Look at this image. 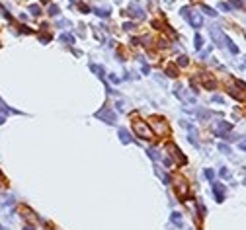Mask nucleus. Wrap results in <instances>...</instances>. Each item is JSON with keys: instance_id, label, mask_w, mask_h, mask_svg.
<instances>
[{"instance_id": "aec40b11", "label": "nucleus", "mask_w": 246, "mask_h": 230, "mask_svg": "<svg viewBox=\"0 0 246 230\" xmlns=\"http://www.w3.org/2000/svg\"><path fill=\"white\" fill-rule=\"evenodd\" d=\"M201 45H203L201 35H195V49H201Z\"/></svg>"}, {"instance_id": "1a4fd4ad", "label": "nucleus", "mask_w": 246, "mask_h": 230, "mask_svg": "<svg viewBox=\"0 0 246 230\" xmlns=\"http://www.w3.org/2000/svg\"><path fill=\"white\" fill-rule=\"evenodd\" d=\"M213 191H215V199L217 201H223L225 199V189L221 183H213Z\"/></svg>"}, {"instance_id": "bb28decb", "label": "nucleus", "mask_w": 246, "mask_h": 230, "mask_svg": "<svg viewBox=\"0 0 246 230\" xmlns=\"http://www.w3.org/2000/svg\"><path fill=\"white\" fill-rule=\"evenodd\" d=\"M24 230H33V228H31V226H25V228H24Z\"/></svg>"}, {"instance_id": "a878e982", "label": "nucleus", "mask_w": 246, "mask_h": 230, "mask_svg": "<svg viewBox=\"0 0 246 230\" xmlns=\"http://www.w3.org/2000/svg\"><path fill=\"white\" fill-rule=\"evenodd\" d=\"M0 123H4V115L2 113H0Z\"/></svg>"}, {"instance_id": "5701e85b", "label": "nucleus", "mask_w": 246, "mask_h": 230, "mask_svg": "<svg viewBox=\"0 0 246 230\" xmlns=\"http://www.w3.org/2000/svg\"><path fill=\"white\" fill-rule=\"evenodd\" d=\"M213 175H215V174H213V170L207 168V170H205V178H207V179H213Z\"/></svg>"}, {"instance_id": "20e7f679", "label": "nucleus", "mask_w": 246, "mask_h": 230, "mask_svg": "<svg viewBox=\"0 0 246 230\" xmlns=\"http://www.w3.org/2000/svg\"><path fill=\"white\" fill-rule=\"evenodd\" d=\"M96 117L102 121H106V123H115V111H111V107H102L100 111H96Z\"/></svg>"}, {"instance_id": "393cba45", "label": "nucleus", "mask_w": 246, "mask_h": 230, "mask_svg": "<svg viewBox=\"0 0 246 230\" xmlns=\"http://www.w3.org/2000/svg\"><path fill=\"white\" fill-rule=\"evenodd\" d=\"M221 175H223V178H229L231 174H229V170H225V168H223V170H221Z\"/></svg>"}, {"instance_id": "6e6552de", "label": "nucleus", "mask_w": 246, "mask_h": 230, "mask_svg": "<svg viewBox=\"0 0 246 230\" xmlns=\"http://www.w3.org/2000/svg\"><path fill=\"white\" fill-rule=\"evenodd\" d=\"M129 14H131V16H135V18H143V16H145L143 8L139 6V4H135V2H133L131 6H129Z\"/></svg>"}, {"instance_id": "4468645a", "label": "nucleus", "mask_w": 246, "mask_h": 230, "mask_svg": "<svg viewBox=\"0 0 246 230\" xmlns=\"http://www.w3.org/2000/svg\"><path fill=\"white\" fill-rule=\"evenodd\" d=\"M61 39L65 41V43H68V45H72V43H74V37H72V35H68V33H63V35H61Z\"/></svg>"}, {"instance_id": "f8f14e48", "label": "nucleus", "mask_w": 246, "mask_h": 230, "mask_svg": "<svg viewBox=\"0 0 246 230\" xmlns=\"http://www.w3.org/2000/svg\"><path fill=\"white\" fill-rule=\"evenodd\" d=\"M94 12L98 14V16H102V18H108V16H110V10L108 8H96Z\"/></svg>"}, {"instance_id": "4be33fe9", "label": "nucleus", "mask_w": 246, "mask_h": 230, "mask_svg": "<svg viewBox=\"0 0 246 230\" xmlns=\"http://www.w3.org/2000/svg\"><path fill=\"white\" fill-rule=\"evenodd\" d=\"M49 14H51V16H57V14H59V8L55 6V4H53V6H49Z\"/></svg>"}, {"instance_id": "2eb2a0df", "label": "nucleus", "mask_w": 246, "mask_h": 230, "mask_svg": "<svg viewBox=\"0 0 246 230\" xmlns=\"http://www.w3.org/2000/svg\"><path fill=\"white\" fill-rule=\"evenodd\" d=\"M90 68H92V70H94L96 74H98L100 78H104V68H102V66H98V65H92Z\"/></svg>"}, {"instance_id": "39448f33", "label": "nucleus", "mask_w": 246, "mask_h": 230, "mask_svg": "<svg viewBox=\"0 0 246 230\" xmlns=\"http://www.w3.org/2000/svg\"><path fill=\"white\" fill-rule=\"evenodd\" d=\"M231 129H233L231 123H225V121H219V123L213 125V131H215V135H219V137H225Z\"/></svg>"}, {"instance_id": "6ab92c4d", "label": "nucleus", "mask_w": 246, "mask_h": 230, "mask_svg": "<svg viewBox=\"0 0 246 230\" xmlns=\"http://www.w3.org/2000/svg\"><path fill=\"white\" fill-rule=\"evenodd\" d=\"M188 62H190L188 57H178V65L180 66H188Z\"/></svg>"}, {"instance_id": "b1692460", "label": "nucleus", "mask_w": 246, "mask_h": 230, "mask_svg": "<svg viewBox=\"0 0 246 230\" xmlns=\"http://www.w3.org/2000/svg\"><path fill=\"white\" fill-rule=\"evenodd\" d=\"M238 148H242V150H246V138H240V141H238Z\"/></svg>"}, {"instance_id": "412c9836", "label": "nucleus", "mask_w": 246, "mask_h": 230, "mask_svg": "<svg viewBox=\"0 0 246 230\" xmlns=\"http://www.w3.org/2000/svg\"><path fill=\"white\" fill-rule=\"evenodd\" d=\"M219 150H221V152H225V154H229V152H231V148H229L227 144H219Z\"/></svg>"}, {"instance_id": "0eeeda50", "label": "nucleus", "mask_w": 246, "mask_h": 230, "mask_svg": "<svg viewBox=\"0 0 246 230\" xmlns=\"http://www.w3.org/2000/svg\"><path fill=\"white\" fill-rule=\"evenodd\" d=\"M176 193H178L180 199H184V197L188 195V183H186L184 179H180V181H178V185H176Z\"/></svg>"}, {"instance_id": "ddd939ff", "label": "nucleus", "mask_w": 246, "mask_h": 230, "mask_svg": "<svg viewBox=\"0 0 246 230\" xmlns=\"http://www.w3.org/2000/svg\"><path fill=\"white\" fill-rule=\"evenodd\" d=\"M29 14L31 16H39L41 14V8L37 6V4H31V6H29Z\"/></svg>"}, {"instance_id": "dca6fc26", "label": "nucleus", "mask_w": 246, "mask_h": 230, "mask_svg": "<svg viewBox=\"0 0 246 230\" xmlns=\"http://www.w3.org/2000/svg\"><path fill=\"white\" fill-rule=\"evenodd\" d=\"M201 8H203V12H205L207 16H211V18H215V16H217V12L213 8H209V6H201Z\"/></svg>"}, {"instance_id": "f257e3e1", "label": "nucleus", "mask_w": 246, "mask_h": 230, "mask_svg": "<svg viewBox=\"0 0 246 230\" xmlns=\"http://www.w3.org/2000/svg\"><path fill=\"white\" fill-rule=\"evenodd\" d=\"M133 131L137 133V137H141V138H152L154 137V133L151 131V127L147 125L145 121H133Z\"/></svg>"}, {"instance_id": "7ed1b4c3", "label": "nucleus", "mask_w": 246, "mask_h": 230, "mask_svg": "<svg viewBox=\"0 0 246 230\" xmlns=\"http://www.w3.org/2000/svg\"><path fill=\"white\" fill-rule=\"evenodd\" d=\"M209 33H211V37H213V41L219 45V47H227V41H229V37L223 33L221 29L217 28V25H213V28L209 29Z\"/></svg>"}, {"instance_id": "f3484780", "label": "nucleus", "mask_w": 246, "mask_h": 230, "mask_svg": "<svg viewBox=\"0 0 246 230\" xmlns=\"http://www.w3.org/2000/svg\"><path fill=\"white\" fill-rule=\"evenodd\" d=\"M166 74H168V76H178V70H176V66L170 65V66L166 68Z\"/></svg>"}, {"instance_id": "f03ea898", "label": "nucleus", "mask_w": 246, "mask_h": 230, "mask_svg": "<svg viewBox=\"0 0 246 230\" xmlns=\"http://www.w3.org/2000/svg\"><path fill=\"white\" fill-rule=\"evenodd\" d=\"M182 16H186V18L190 20V24L194 25L195 29H199L201 28V16H199V12H195V10H190V8H184L182 10Z\"/></svg>"}, {"instance_id": "9b49d317", "label": "nucleus", "mask_w": 246, "mask_h": 230, "mask_svg": "<svg viewBox=\"0 0 246 230\" xmlns=\"http://www.w3.org/2000/svg\"><path fill=\"white\" fill-rule=\"evenodd\" d=\"M119 137H121V142H131V137L125 129H119Z\"/></svg>"}, {"instance_id": "423d86ee", "label": "nucleus", "mask_w": 246, "mask_h": 230, "mask_svg": "<svg viewBox=\"0 0 246 230\" xmlns=\"http://www.w3.org/2000/svg\"><path fill=\"white\" fill-rule=\"evenodd\" d=\"M166 148H168V150H170V154H172V156H174L176 160H178L180 164H186V162H188V160H186V156L180 152V148H178V146H174V144H168Z\"/></svg>"}, {"instance_id": "9d476101", "label": "nucleus", "mask_w": 246, "mask_h": 230, "mask_svg": "<svg viewBox=\"0 0 246 230\" xmlns=\"http://www.w3.org/2000/svg\"><path fill=\"white\" fill-rule=\"evenodd\" d=\"M0 113H2V115H4V113H18V111H14V109H10V107H8V105H6V104H4V101H2V100H0Z\"/></svg>"}, {"instance_id": "a211bd4d", "label": "nucleus", "mask_w": 246, "mask_h": 230, "mask_svg": "<svg viewBox=\"0 0 246 230\" xmlns=\"http://www.w3.org/2000/svg\"><path fill=\"white\" fill-rule=\"evenodd\" d=\"M172 222L182 224V217H180V213H172Z\"/></svg>"}, {"instance_id": "cd10ccee", "label": "nucleus", "mask_w": 246, "mask_h": 230, "mask_svg": "<svg viewBox=\"0 0 246 230\" xmlns=\"http://www.w3.org/2000/svg\"><path fill=\"white\" fill-rule=\"evenodd\" d=\"M0 230H4V228H2V226H0Z\"/></svg>"}]
</instances>
